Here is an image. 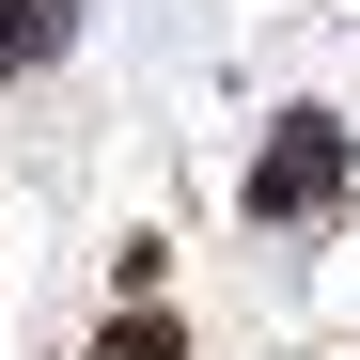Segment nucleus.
<instances>
[{
	"label": "nucleus",
	"mask_w": 360,
	"mask_h": 360,
	"mask_svg": "<svg viewBox=\"0 0 360 360\" xmlns=\"http://www.w3.org/2000/svg\"><path fill=\"white\" fill-rule=\"evenodd\" d=\"M47 47H63V0H0V79H32Z\"/></svg>",
	"instance_id": "nucleus-2"
},
{
	"label": "nucleus",
	"mask_w": 360,
	"mask_h": 360,
	"mask_svg": "<svg viewBox=\"0 0 360 360\" xmlns=\"http://www.w3.org/2000/svg\"><path fill=\"white\" fill-rule=\"evenodd\" d=\"M345 204V126H329V110H282V141L251 157V219L282 235V219H329Z\"/></svg>",
	"instance_id": "nucleus-1"
},
{
	"label": "nucleus",
	"mask_w": 360,
	"mask_h": 360,
	"mask_svg": "<svg viewBox=\"0 0 360 360\" xmlns=\"http://www.w3.org/2000/svg\"><path fill=\"white\" fill-rule=\"evenodd\" d=\"M94 360H188V329H172V314H110V345Z\"/></svg>",
	"instance_id": "nucleus-3"
}]
</instances>
